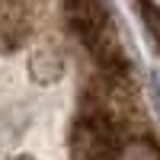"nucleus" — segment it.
<instances>
[{
	"mask_svg": "<svg viewBox=\"0 0 160 160\" xmlns=\"http://www.w3.org/2000/svg\"><path fill=\"white\" fill-rule=\"evenodd\" d=\"M32 68H35V74L42 71V77L51 80V77H58V71L64 68V61H61V55H58L55 48H45L42 55H35V58H32Z\"/></svg>",
	"mask_w": 160,
	"mask_h": 160,
	"instance_id": "nucleus-5",
	"label": "nucleus"
},
{
	"mask_svg": "<svg viewBox=\"0 0 160 160\" xmlns=\"http://www.w3.org/2000/svg\"><path fill=\"white\" fill-rule=\"evenodd\" d=\"M148 131L144 125H128L125 118H118L106 109H87L80 106V112L74 115L68 148L71 160H118L125 151V141L131 135Z\"/></svg>",
	"mask_w": 160,
	"mask_h": 160,
	"instance_id": "nucleus-1",
	"label": "nucleus"
},
{
	"mask_svg": "<svg viewBox=\"0 0 160 160\" xmlns=\"http://www.w3.org/2000/svg\"><path fill=\"white\" fill-rule=\"evenodd\" d=\"M118 160H160V148L148 131H141V135H131L125 141V151Z\"/></svg>",
	"mask_w": 160,
	"mask_h": 160,
	"instance_id": "nucleus-4",
	"label": "nucleus"
},
{
	"mask_svg": "<svg viewBox=\"0 0 160 160\" xmlns=\"http://www.w3.org/2000/svg\"><path fill=\"white\" fill-rule=\"evenodd\" d=\"M32 29L26 0H0V51H13L26 42Z\"/></svg>",
	"mask_w": 160,
	"mask_h": 160,
	"instance_id": "nucleus-3",
	"label": "nucleus"
},
{
	"mask_svg": "<svg viewBox=\"0 0 160 160\" xmlns=\"http://www.w3.org/2000/svg\"><path fill=\"white\" fill-rule=\"evenodd\" d=\"M61 13L68 29L80 38V45L90 48L102 35H109L115 26L109 22V10L102 0H61Z\"/></svg>",
	"mask_w": 160,
	"mask_h": 160,
	"instance_id": "nucleus-2",
	"label": "nucleus"
}]
</instances>
